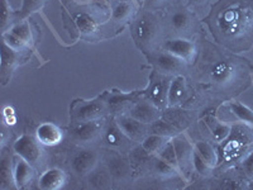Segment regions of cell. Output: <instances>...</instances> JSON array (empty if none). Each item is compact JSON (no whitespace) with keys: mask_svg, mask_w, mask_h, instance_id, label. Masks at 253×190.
<instances>
[{"mask_svg":"<svg viewBox=\"0 0 253 190\" xmlns=\"http://www.w3.org/2000/svg\"><path fill=\"white\" fill-rule=\"evenodd\" d=\"M148 132L153 133V135L162 136V137H166V139H172V137L178 135V128H176L171 122L160 118L153 122L152 124H150Z\"/></svg>","mask_w":253,"mask_h":190,"instance_id":"obj_29","label":"cell"},{"mask_svg":"<svg viewBox=\"0 0 253 190\" xmlns=\"http://www.w3.org/2000/svg\"><path fill=\"white\" fill-rule=\"evenodd\" d=\"M215 44L234 53L253 47V0H216L203 19Z\"/></svg>","mask_w":253,"mask_h":190,"instance_id":"obj_2","label":"cell"},{"mask_svg":"<svg viewBox=\"0 0 253 190\" xmlns=\"http://www.w3.org/2000/svg\"><path fill=\"white\" fill-rule=\"evenodd\" d=\"M115 121L121 127L124 135L130 140V141H142L146 137L148 132V126L142 122L137 121L129 114H118L115 117Z\"/></svg>","mask_w":253,"mask_h":190,"instance_id":"obj_15","label":"cell"},{"mask_svg":"<svg viewBox=\"0 0 253 190\" xmlns=\"http://www.w3.org/2000/svg\"><path fill=\"white\" fill-rule=\"evenodd\" d=\"M251 143H253V126L234 124L230 128V133L220 146L219 162L230 165L241 161L248 152Z\"/></svg>","mask_w":253,"mask_h":190,"instance_id":"obj_5","label":"cell"},{"mask_svg":"<svg viewBox=\"0 0 253 190\" xmlns=\"http://www.w3.org/2000/svg\"><path fill=\"white\" fill-rule=\"evenodd\" d=\"M166 137H162V136L153 135V133H150L148 136H146L143 140H142V147L151 155H158V152L164 148L165 144L167 143Z\"/></svg>","mask_w":253,"mask_h":190,"instance_id":"obj_32","label":"cell"},{"mask_svg":"<svg viewBox=\"0 0 253 190\" xmlns=\"http://www.w3.org/2000/svg\"><path fill=\"white\" fill-rule=\"evenodd\" d=\"M160 48L170 52L176 57L184 60L187 65L195 63L198 58L199 51L196 44L190 38H180V37H167L162 42Z\"/></svg>","mask_w":253,"mask_h":190,"instance_id":"obj_9","label":"cell"},{"mask_svg":"<svg viewBox=\"0 0 253 190\" xmlns=\"http://www.w3.org/2000/svg\"><path fill=\"white\" fill-rule=\"evenodd\" d=\"M98 161L99 155L96 151L92 148H80L72 155L70 167L76 176L85 178L98 166Z\"/></svg>","mask_w":253,"mask_h":190,"instance_id":"obj_12","label":"cell"},{"mask_svg":"<svg viewBox=\"0 0 253 190\" xmlns=\"http://www.w3.org/2000/svg\"><path fill=\"white\" fill-rule=\"evenodd\" d=\"M194 151H195L208 165H210V166L214 167V169L219 165V153L218 151H216L215 147L210 143V142H198V143L194 146Z\"/></svg>","mask_w":253,"mask_h":190,"instance_id":"obj_26","label":"cell"},{"mask_svg":"<svg viewBox=\"0 0 253 190\" xmlns=\"http://www.w3.org/2000/svg\"><path fill=\"white\" fill-rule=\"evenodd\" d=\"M78 23H79V26H80L85 32H90V29L92 31V29H94V26H95V23L92 22V19L90 20V17L86 14H81L80 18H79V20H78Z\"/></svg>","mask_w":253,"mask_h":190,"instance_id":"obj_41","label":"cell"},{"mask_svg":"<svg viewBox=\"0 0 253 190\" xmlns=\"http://www.w3.org/2000/svg\"><path fill=\"white\" fill-rule=\"evenodd\" d=\"M49 0H22V8L18 10L19 20L27 19L32 14L41 10Z\"/></svg>","mask_w":253,"mask_h":190,"instance_id":"obj_33","label":"cell"},{"mask_svg":"<svg viewBox=\"0 0 253 190\" xmlns=\"http://www.w3.org/2000/svg\"><path fill=\"white\" fill-rule=\"evenodd\" d=\"M148 62L152 65L153 70L162 72L165 75L177 76L182 75L187 70V65L184 60L176 57L170 52L165 51L162 48H157L155 51L144 55Z\"/></svg>","mask_w":253,"mask_h":190,"instance_id":"obj_7","label":"cell"},{"mask_svg":"<svg viewBox=\"0 0 253 190\" xmlns=\"http://www.w3.org/2000/svg\"><path fill=\"white\" fill-rule=\"evenodd\" d=\"M101 132H104L101 119L71 123L70 126V136L76 143H91L101 135Z\"/></svg>","mask_w":253,"mask_h":190,"instance_id":"obj_13","label":"cell"},{"mask_svg":"<svg viewBox=\"0 0 253 190\" xmlns=\"http://www.w3.org/2000/svg\"><path fill=\"white\" fill-rule=\"evenodd\" d=\"M66 173L58 167H52L41 174L38 179V188L42 190H58L66 184Z\"/></svg>","mask_w":253,"mask_h":190,"instance_id":"obj_19","label":"cell"},{"mask_svg":"<svg viewBox=\"0 0 253 190\" xmlns=\"http://www.w3.org/2000/svg\"><path fill=\"white\" fill-rule=\"evenodd\" d=\"M35 166H32L27 160L20 156L14 158V182L17 189H24L35 179Z\"/></svg>","mask_w":253,"mask_h":190,"instance_id":"obj_20","label":"cell"},{"mask_svg":"<svg viewBox=\"0 0 253 190\" xmlns=\"http://www.w3.org/2000/svg\"><path fill=\"white\" fill-rule=\"evenodd\" d=\"M209 128L211 131V136L216 142H223L230 133L232 126L225 123H219L218 121H214V123H209Z\"/></svg>","mask_w":253,"mask_h":190,"instance_id":"obj_36","label":"cell"},{"mask_svg":"<svg viewBox=\"0 0 253 190\" xmlns=\"http://www.w3.org/2000/svg\"><path fill=\"white\" fill-rule=\"evenodd\" d=\"M103 139L105 141V143L108 146L113 147V148H118V147L123 146L126 143V141H130L128 137L123 133V131L121 130V127L118 126L117 121L113 119L108 123V126L105 127L103 133Z\"/></svg>","mask_w":253,"mask_h":190,"instance_id":"obj_24","label":"cell"},{"mask_svg":"<svg viewBox=\"0 0 253 190\" xmlns=\"http://www.w3.org/2000/svg\"><path fill=\"white\" fill-rule=\"evenodd\" d=\"M193 167H194V170H195L199 175H202V176H210L214 170V167L208 165L207 162H205L204 160H203V158L195 152V151L193 152Z\"/></svg>","mask_w":253,"mask_h":190,"instance_id":"obj_39","label":"cell"},{"mask_svg":"<svg viewBox=\"0 0 253 190\" xmlns=\"http://www.w3.org/2000/svg\"><path fill=\"white\" fill-rule=\"evenodd\" d=\"M8 32L10 35L14 36L15 38H18L29 49L35 45V35H33V31H32L31 23L27 19L19 20Z\"/></svg>","mask_w":253,"mask_h":190,"instance_id":"obj_25","label":"cell"},{"mask_svg":"<svg viewBox=\"0 0 253 190\" xmlns=\"http://www.w3.org/2000/svg\"><path fill=\"white\" fill-rule=\"evenodd\" d=\"M36 137L43 146H57L63 139V131L52 122H44L37 127Z\"/></svg>","mask_w":253,"mask_h":190,"instance_id":"obj_18","label":"cell"},{"mask_svg":"<svg viewBox=\"0 0 253 190\" xmlns=\"http://www.w3.org/2000/svg\"><path fill=\"white\" fill-rule=\"evenodd\" d=\"M13 151L17 156L27 160L32 166L37 167L42 161L43 152L42 143L37 140V137L32 135H23L13 143Z\"/></svg>","mask_w":253,"mask_h":190,"instance_id":"obj_10","label":"cell"},{"mask_svg":"<svg viewBox=\"0 0 253 190\" xmlns=\"http://www.w3.org/2000/svg\"><path fill=\"white\" fill-rule=\"evenodd\" d=\"M202 51L195 61L196 79L210 92L233 98L250 85L253 66L248 60L228 49L221 51L210 42H204Z\"/></svg>","mask_w":253,"mask_h":190,"instance_id":"obj_1","label":"cell"},{"mask_svg":"<svg viewBox=\"0 0 253 190\" xmlns=\"http://www.w3.org/2000/svg\"><path fill=\"white\" fill-rule=\"evenodd\" d=\"M135 17L134 5L132 1L114 0L112 6V20L115 24H124Z\"/></svg>","mask_w":253,"mask_h":190,"instance_id":"obj_23","label":"cell"},{"mask_svg":"<svg viewBox=\"0 0 253 190\" xmlns=\"http://www.w3.org/2000/svg\"><path fill=\"white\" fill-rule=\"evenodd\" d=\"M216 0H186L185 5L190 8L193 12L198 13L207 9L209 5H213Z\"/></svg>","mask_w":253,"mask_h":190,"instance_id":"obj_40","label":"cell"},{"mask_svg":"<svg viewBox=\"0 0 253 190\" xmlns=\"http://www.w3.org/2000/svg\"><path fill=\"white\" fill-rule=\"evenodd\" d=\"M108 169H109L113 178L117 179L124 178L126 175H128V173L132 171L129 161H126V158L122 157V156H113L109 160Z\"/></svg>","mask_w":253,"mask_h":190,"instance_id":"obj_30","label":"cell"},{"mask_svg":"<svg viewBox=\"0 0 253 190\" xmlns=\"http://www.w3.org/2000/svg\"><path fill=\"white\" fill-rule=\"evenodd\" d=\"M151 170L160 178H172L178 173L175 167L167 164L165 160H162L158 155H153L152 161H151Z\"/></svg>","mask_w":253,"mask_h":190,"instance_id":"obj_31","label":"cell"},{"mask_svg":"<svg viewBox=\"0 0 253 190\" xmlns=\"http://www.w3.org/2000/svg\"><path fill=\"white\" fill-rule=\"evenodd\" d=\"M143 95V92H133L128 93V94H124V93L119 92H105L104 93V96H105V100H107L108 105H109L110 112L115 110V112L122 113L121 110L128 109L129 112L130 107H132L134 101Z\"/></svg>","mask_w":253,"mask_h":190,"instance_id":"obj_17","label":"cell"},{"mask_svg":"<svg viewBox=\"0 0 253 190\" xmlns=\"http://www.w3.org/2000/svg\"><path fill=\"white\" fill-rule=\"evenodd\" d=\"M110 112L105 96L100 95L91 100L76 99L70 105V119L71 123L90 122L103 119Z\"/></svg>","mask_w":253,"mask_h":190,"instance_id":"obj_6","label":"cell"},{"mask_svg":"<svg viewBox=\"0 0 253 190\" xmlns=\"http://www.w3.org/2000/svg\"><path fill=\"white\" fill-rule=\"evenodd\" d=\"M130 36L137 48L144 55L160 48L167 38L164 15L150 9L138 12L130 23Z\"/></svg>","mask_w":253,"mask_h":190,"instance_id":"obj_3","label":"cell"},{"mask_svg":"<svg viewBox=\"0 0 253 190\" xmlns=\"http://www.w3.org/2000/svg\"><path fill=\"white\" fill-rule=\"evenodd\" d=\"M119 1H130V0H119Z\"/></svg>","mask_w":253,"mask_h":190,"instance_id":"obj_42","label":"cell"},{"mask_svg":"<svg viewBox=\"0 0 253 190\" xmlns=\"http://www.w3.org/2000/svg\"><path fill=\"white\" fill-rule=\"evenodd\" d=\"M89 183L94 188H98V189H105V188H109L112 184L113 176L110 174L109 169L105 166L103 167H95L94 170L89 174Z\"/></svg>","mask_w":253,"mask_h":190,"instance_id":"obj_27","label":"cell"},{"mask_svg":"<svg viewBox=\"0 0 253 190\" xmlns=\"http://www.w3.org/2000/svg\"><path fill=\"white\" fill-rule=\"evenodd\" d=\"M173 76L165 75L157 70H152L150 75V81L143 95L155 103L160 109H165L169 105V90Z\"/></svg>","mask_w":253,"mask_h":190,"instance_id":"obj_8","label":"cell"},{"mask_svg":"<svg viewBox=\"0 0 253 190\" xmlns=\"http://www.w3.org/2000/svg\"><path fill=\"white\" fill-rule=\"evenodd\" d=\"M167 37L190 38L199 31V19L196 13L185 4L178 3L167 9L164 15Z\"/></svg>","mask_w":253,"mask_h":190,"instance_id":"obj_4","label":"cell"},{"mask_svg":"<svg viewBox=\"0 0 253 190\" xmlns=\"http://www.w3.org/2000/svg\"><path fill=\"white\" fill-rule=\"evenodd\" d=\"M239 169L245 178L253 180V150L248 151L246 156L239 161Z\"/></svg>","mask_w":253,"mask_h":190,"instance_id":"obj_38","label":"cell"},{"mask_svg":"<svg viewBox=\"0 0 253 190\" xmlns=\"http://www.w3.org/2000/svg\"><path fill=\"white\" fill-rule=\"evenodd\" d=\"M19 22L18 10H13L8 0H1V35L8 32L15 23Z\"/></svg>","mask_w":253,"mask_h":190,"instance_id":"obj_28","label":"cell"},{"mask_svg":"<svg viewBox=\"0 0 253 190\" xmlns=\"http://www.w3.org/2000/svg\"><path fill=\"white\" fill-rule=\"evenodd\" d=\"M187 96V84L186 79L182 75L173 76L171 81L170 90H169V105L176 107L186 99Z\"/></svg>","mask_w":253,"mask_h":190,"instance_id":"obj_22","label":"cell"},{"mask_svg":"<svg viewBox=\"0 0 253 190\" xmlns=\"http://www.w3.org/2000/svg\"><path fill=\"white\" fill-rule=\"evenodd\" d=\"M12 155L4 151L0 158V189H17L14 182V166L12 165Z\"/></svg>","mask_w":253,"mask_h":190,"instance_id":"obj_21","label":"cell"},{"mask_svg":"<svg viewBox=\"0 0 253 190\" xmlns=\"http://www.w3.org/2000/svg\"><path fill=\"white\" fill-rule=\"evenodd\" d=\"M27 51H17L1 41V69H0V80L3 85L10 81L14 70L19 66L20 63L26 61L28 56L26 55Z\"/></svg>","mask_w":253,"mask_h":190,"instance_id":"obj_11","label":"cell"},{"mask_svg":"<svg viewBox=\"0 0 253 190\" xmlns=\"http://www.w3.org/2000/svg\"><path fill=\"white\" fill-rule=\"evenodd\" d=\"M158 156L165 160L167 164H170L171 166H173L176 170L180 173V166H178V162H177V157H176V151H175V147H173L172 141H169L164 146L160 152H158Z\"/></svg>","mask_w":253,"mask_h":190,"instance_id":"obj_35","label":"cell"},{"mask_svg":"<svg viewBox=\"0 0 253 190\" xmlns=\"http://www.w3.org/2000/svg\"><path fill=\"white\" fill-rule=\"evenodd\" d=\"M161 110L162 109H160L150 99L146 98L144 95H142V96H139L134 101L132 107H130L128 114L132 115L133 118H135L137 121L142 122V123L147 124V126H150L153 122L161 118Z\"/></svg>","mask_w":253,"mask_h":190,"instance_id":"obj_14","label":"cell"},{"mask_svg":"<svg viewBox=\"0 0 253 190\" xmlns=\"http://www.w3.org/2000/svg\"><path fill=\"white\" fill-rule=\"evenodd\" d=\"M172 143L176 151V157H177L180 170L185 174L191 173L193 170V146L182 137V136H175L172 137Z\"/></svg>","mask_w":253,"mask_h":190,"instance_id":"obj_16","label":"cell"},{"mask_svg":"<svg viewBox=\"0 0 253 190\" xmlns=\"http://www.w3.org/2000/svg\"><path fill=\"white\" fill-rule=\"evenodd\" d=\"M229 108H230V112L233 113L239 121L253 126V112L250 109V108H247L246 105L239 103V101H230Z\"/></svg>","mask_w":253,"mask_h":190,"instance_id":"obj_34","label":"cell"},{"mask_svg":"<svg viewBox=\"0 0 253 190\" xmlns=\"http://www.w3.org/2000/svg\"><path fill=\"white\" fill-rule=\"evenodd\" d=\"M178 3H180V0H144L143 9L161 12V10H167Z\"/></svg>","mask_w":253,"mask_h":190,"instance_id":"obj_37","label":"cell"}]
</instances>
